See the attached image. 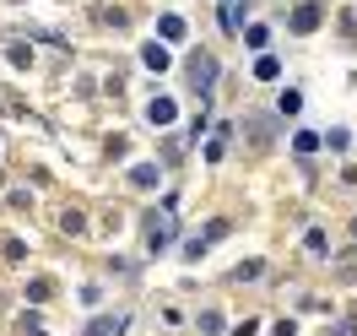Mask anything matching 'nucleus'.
I'll return each instance as SVG.
<instances>
[{
	"label": "nucleus",
	"instance_id": "3",
	"mask_svg": "<svg viewBox=\"0 0 357 336\" xmlns=\"http://www.w3.org/2000/svg\"><path fill=\"white\" fill-rule=\"evenodd\" d=\"M119 331H125V314H103L87 326V336H119Z\"/></svg>",
	"mask_w": 357,
	"mask_h": 336
},
{
	"label": "nucleus",
	"instance_id": "2",
	"mask_svg": "<svg viewBox=\"0 0 357 336\" xmlns=\"http://www.w3.org/2000/svg\"><path fill=\"white\" fill-rule=\"evenodd\" d=\"M190 76H195V87H211V76H217V60H211V54H195V60H190Z\"/></svg>",
	"mask_w": 357,
	"mask_h": 336
},
{
	"label": "nucleus",
	"instance_id": "6",
	"mask_svg": "<svg viewBox=\"0 0 357 336\" xmlns=\"http://www.w3.org/2000/svg\"><path fill=\"white\" fill-rule=\"evenodd\" d=\"M146 66L162 71V66H168V49H162V44H146Z\"/></svg>",
	"mask_w": 357,
	"mask_h": 336
},
{
	"label": "nucleus",
	"instance_id": "7",
	"mask_svg": "<svg viewBox=\"0 0 357 336\" xmlns=\"http://www.w3.org/2000/svg\"><path fill=\"white\" fill-rule=\"evenodd\" d=\"M244 38H249V49H266V44H271V33H266V27H249Z\"/></svg>",
	"mask_w": 357,
	"mask_h": 336
},
{
	"label": "nucleus",
	"instance_id": "8",
	"mask_svg": "<svg viewBox=\"0 0 357 336\" xmlns=\"http://www.w3.org/2000/svg\"><path fill=\"white\" fill-rule=\"evenodd\" d=\"M162 38H184V22H178V17H162Z\"/></svg>",
	"mask_w": 357,
	"mask_h": 336
},
{
	"label": "nucleus",
	"instance_id": "5",
	"mask_svg": "<svg viewBox=\"0 0 357 336\" xmlns=\"http://www.w3.org/2000/svg\"><path fill=\"white\" fill-rule=\"evenodd\" d=\"M314 22H319V6H303V11H298V17H292V27H298V33H309Z\"/></svg>",
	"mask_w": 357,
	"mask_h": 336
},
{
	"label": "nucleus",
	"instance_id": "4",
	"mask_svg": "<svg viewBox=\"0 0 357 336\" xmlns=\"http://www.w3.org/2000/svg\"><path fill=\"white\" fill-rule=\"evenodd\" d=\"M146 114H152V125H174V98H152V109H146Z\"/></svg>",
	"mask_w": 357,
	"mask_h": 336
},
{
	"label": "nucleus",
	"instance_id": "9",
	"mask_svg": "<svg viewBox=\"0 0 357 336\" xmlns=\"http://www.w3.org/2000/svg\"><path fill=\"white\" fill-rule=\"evenodd\" d=\"M222 22H227V27L238 22V17H233V0H222Z\"/></svg>",
	"mask_w": 357,
	"mask_h": 336
},
{
	"label": "nucleus",
	"instance_id": "1",
	"mask_svg": "<svg viewBox=\"0 0 357 336\" xmlns=\"http://www.w3.org/2000/svg\"><path fill=\"white\" fill-rule=\"evenodd\" d=\"M174 228H178V212H174V206H162L152 223H146V239H152V249L168 244V239H174Z\"/></svg>",
	"mask_w": 357,
	"mask_h": 336
}]
</instances>
